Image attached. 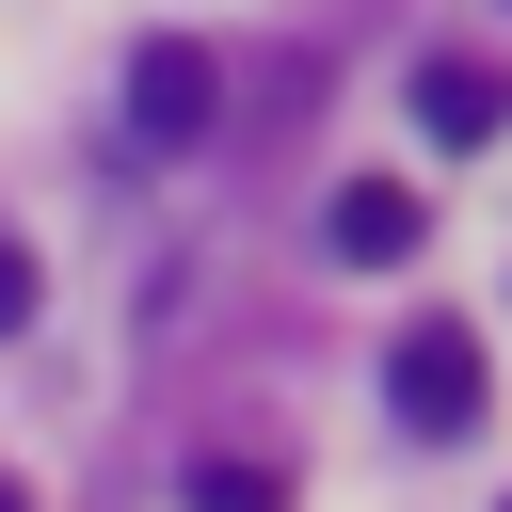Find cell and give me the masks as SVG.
Listing matches in <instances>:
<instances>
[{
  "label": "cell",
  "mask_w": 512,
  "mask_h": 512,
  "mask_svg": "<svg viewBox=\"0 0 512 512\" xmlns=\"http://www.w3.org/2000/svg\"><path fill=\"white\" fill-rule=\"evenodd\" d=\"M208 112H224V64H208L192 32H144V48H128V144L176 160V144H208Z\"/></svg>",
  "instance_id": "6da1fadb"
},
{
  "label": "cell",
  "mask_w": 512,
  "mask_h": 512,
  "mask_svg": "<svg viewBox=\"0 0 512 512\" xmlns=\"http://www.w3.org/2000/svg\"><path fill=\"white\" fill-rule=\"evenodd\" d=\"M384 400H400V432H432V448L480 432V336H464V320H416V336L384 352Z\"/></svg>",
  "instance_id": "7a4b0ae2"
},
{
  "label": "cell",
  "mask_w": 512,
  "mask_h": 512,
  "mask_svg": "<svg viewBox=\"0 0 512 512\" xmlns=\"http://www.w3.org/2000/svg\"><path fill=\"white\" fill-rule=\"evenodd\" d=\"M416 128H432V144H496V128H512V80H496L480 48H432V64H416Z\"/></svg>",
  "instance_id": "3957f363"
},
{
  "label": "cell",
  "mask_w": 512,
  "mask_h": 512,
  "mask_svg": "<svg viewBox=\"0 0 512 512\" xmlns=\"http://www.w3.org/2000/svg\"><path fill=\"white\" fill-rule=\"evenodd\" d=\"M320 240H336V256H352V272H384V256H416V240H432V208H416V192H400V176H352V192H336V208H320Z\"/></svg>",
  "instance_id": "277c9868"
},
{
  "label": "cell",
  "mask_w": 512,
  "mask_h": 512,
  "mask_svg": "<svg viewBox=\"0 0 512 512\" xmlns=\"http://www.w3.org/2000/svg\"><path fill=\"white\" fill-rule=\"evenodd\" d=\"M192 512H288L272 464H192Z\"/></svg>",
  "instance_id": "5b68a950"
},
{
  "label": "cell",
  "mask_w": 512,
  "mask_h": 512,
  "mask_svg": "<svg viewBox=\"0 0 512 512\" xmlns=\"http://www.w3.org/2000/svg\"><path fill=\"white\" fill-rule=\"evenodd\" d=\"M16 320H32V256L0 240V336H16Z\"/></svg>",
  "instance_id": "8992f818"
},
{
  "label": "cell",
  "mask_w": 512,
  "mask_h": 512,
  "mask_svg": "<svg viewBox=\"0 0 512 512\" xmlns=\"http://www.w3.org/2000/svg\"><path fill=\"white\" fill-rule=\"evenodd\" d=\"M0 512H32V496H16V480H0Z\"/></svg>",
  "instance_id": "52a82bcc"
}]
</instances>
